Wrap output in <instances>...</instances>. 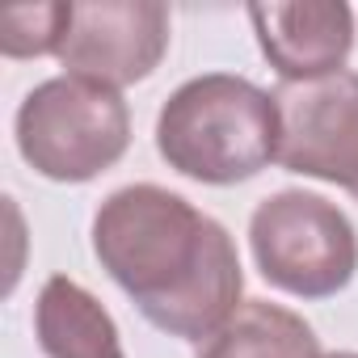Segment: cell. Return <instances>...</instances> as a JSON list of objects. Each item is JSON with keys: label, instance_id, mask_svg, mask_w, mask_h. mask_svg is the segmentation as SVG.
I'll use <instances>...</instances> for the list:
<instances>
[{"label": "cell", "instance_id": "1", "mask_svg": "<svg viewBox=\"0 0 358 358\" xmlns=\"http://www.w3.org/2000/svg\"><path fill=\"white\" fill-rule=\"evenodd\" d=\"M93 253L148 324L182 341H207L245 291L228 228L164 186L114 190L93 215Z\"/></svg>", "mask_w": 358, "mask_h": 358}, {"label": "cell", "instance_id": "2", "mask_svg": "<svg viewBox=\"0 0 358 358\" xmlns=\"http://www.w3.org/2000/svg\"><path fill=\"white\" fill-rule=\"evenodd\" d=\"M156 152L169 169L203 186L249 182L278 160L274 93L228 72L194 76L160 106Z\"/></svg>", "mask_w": 358, "mask_h": 358}, {"label": "cell", "instance_id": "3", "mask_svg": "<svg viewBox=\"0 0 358 358\" xmlns=\"http://www.w3.org/2000/svg\"><path fill=\"white\" fill-rule=\"evenodd\" d=\"M131 148V110L118 89L85 76H51L17 110V152L47 182H93Z\"/></svg>", "mask_w": 358, "mask_h": 358}, {"label": "cell", "instance_id": "4", "mask_svg": "<svg viewBox=\"0 0 358 358\" xmlns=\"http://www.w3.org/2000/svg\"><path fill=\"white\" fill-rule=\"evenodd\" d=\"M249 245L270 287L299 299L337 295L358 270V232L345 211L308 190H278L257 203Z\"/></svg>", "mask_w": 358, "mask_h": 358}, {"label": "cell", "instance_id": "5", "mask_svg": "<svg viewBox=\"0 0 358 358\" xmlns=\"http://www.w3.org/2000/svg\"><path fill=\"white\" fill-rule=\"evenodd\" d=\"M278 164L358 194V72L278 85Z\"/></svg>", "mask_w": 358, "mask_h": 358}, {"label": "cell", "instance_id": "6", "mask_svg": "<svg viewBox=\"0 0 358 358\" xmlns=\"http://www.w3.org/2000/svg\"><path fill=\"white\" fill-rule=\"evenodd\" d=\"M164 51V5H156V0H89V5H72V26L59 47V64L68 68V76L122 89L152 76Z\"/></svg>", "mask_w": 358, "mask_h": 358}, {"label": "cell", "instance_id": "7", "mask_svg": "<svg viewBox=\"0 0 358 358\" xmlns=\"http://www.w3.org/2000/svg\"><path fill=\"white\" fill-rule=\"evenodd\" d=\"M249 22L262 55L287 85L345 72V59L354 51V9L341 0L249 5Z\"/></svg>", "mask_w": 358, "mask_h": 358}, {"label": "cell", "instance_id": "8", "mask_svg": "<svg viewBox=\"0 0 358 358\" xmlns=\"http://www.w3.org/2000/svg\"><path fill=\"white\" fill-rule=\"evenodd\" d=\"M34 333L47 358H127L114 316L80 282L55 274L34 303Z\"/></svg>", "mask_w": 358, "mask_h": 358}, {"label": "cell", "instance_id": "9", "mask_svg": "<svg viewBox=\"0 0 358 358\" xmlns=\"http://www.w3.org/2000/svg\"><path fill=\"white\" fill-rule=\"evenodd\" d=\"M194 358H324L312 324L270 299H245Z\"/></svg>", "mask_w": 358, "mask_h": 358}, {"label": "cell", "instance_id": "10", "mask_svg": "<svg viewBox=\"0 0 358 358\" xmlns=\"http://www.w3.org/2000/svg\"><path fill=\"white\" fill-rule=\"evenodd\" d=\"M72 26L68 0H47V5H13L0 13V51L5 59H38L59 55Z\"/></svg>", "mask_w": 358, "mask_h": 358}, {"label": "cell", "instance_id": "11", "mask_svg": "<svg viewBox=\"0 0 358 358\" xmlns=\"http://www.w3.org/2000/svg\"><path fill=\"white\" fill-rule=\"evenodd\" d=\"M324 358H358L354 350H337V354H324Z\"/></svg>", "mask_w": 358, "mask_h": 358}, {"label": "cell", "instance_id": "12", "mask_svg": "<svg viewBox=\"0 0 358 358\" xmlns=\"http://www.w3.org/2000/svg\"><path fill=\"white\" fill-rule=\"evenodd\" d=\"M354 199H358V194H354Z\"/></svg>", "mask_w": 358, "mask_h": 358}]
</instances>
